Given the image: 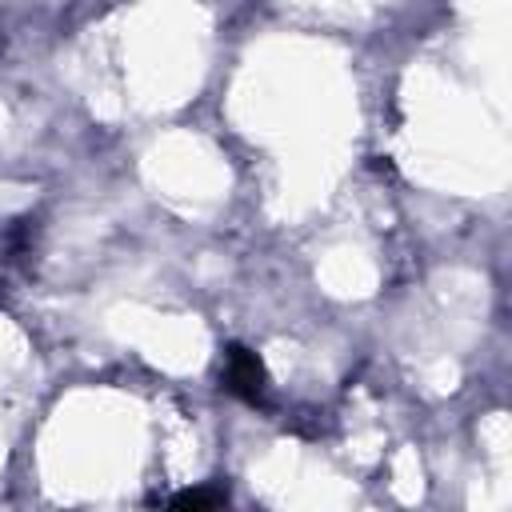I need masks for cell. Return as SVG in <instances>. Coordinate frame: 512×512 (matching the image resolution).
I'll return each mask as SVG.
<instances>
[{
    "mask_svg": "<svg viewBox=\"0 0 512 512\" xmlns=\"http://www.w3.org/2000/svg\"><path fill=\"white\" fill-rule=\"evenodd\" d=\"M224 388L232 396H240L244 404H264L268 392V376L256 352H248L244 344H228L224 352Z\"/></svg>",
    "mask_w": 512,
    "mask_h": 512,
    "instance_id": "1",
    "label": "cell"
},
{
    "mask_svg": "<svg viewBox=\"0 0 512 512\" xmlns=\"http://www.w3.org/2000/svg\"><path fill=\"white\" fill-rule=\"evenodd\" d=\"M224 500H228L224 488H188V492L172 496V508H216Z\"/></svg>",
    "mask_w": 512,
    "mask_h": 512,
    "instance_id": "2",
    "label": "cell"
},
{
    "mask_svg": "<svg viewBox=\"0 0 512 512\" xmlns=\"http://www.w3.org/2000/svg\"><path fill=\"white\" fill-rule=\"evenodd\" d=\"M0 48H4V32H0Z\"/></svg>",
    "mask_w": 512,
    "mask_h": 512,
    "instance_id": "3",
    "label": "cell"
}]
</instances>
